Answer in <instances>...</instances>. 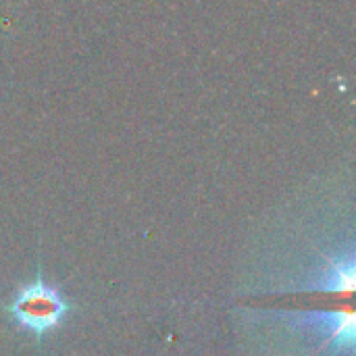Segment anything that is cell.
<instances>
[{
	"instance_id": "6da1fadb",
	"label": "cell",
	"mask_w": 356,
	"mask_h": 356,
	"mask_svg": "<svg viewBox=\"0 0 356 356\" xmlns=\"http://www.w3.org/2000/svg\"><path fill=\"white\" fill-rule=\"evenodd\" d=\"M4 311L17 327L33 334L35 338H44L63 325L73 307L58 288L48 286L38 273L33 282L21 286L13 294Z\"/></svg>"
}]
</instances>
